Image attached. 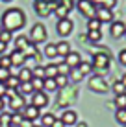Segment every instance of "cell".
Returning <instances> with one entry per match:
<instances>
[{
    "label": "cell",
    "instance_id": "obj_1",
    "mask_svg": "<svg viewBox=\"0 0 126 127\" xmlns=\"http://www.w3.org/2000/svg\"><path fill=\"white\" fill-rule=\"evenodd\" d=\"M26 24V15L22 9L19 7H9L2 13V28L7 30V32H17Z\"/></svg>",
    "mask_w": 126,
    "mask_h": 127
},
{
    "label": "cell",
    "instance_id": "obj_2",
    "mask_svg": "<svg viewBox=\"0 0 126 127\" xmlns=\"http://www.w3.org/2000/svg\"><path fill=\"white\" fill-rule=\"evenodd\" d=\"M110 64H111V59H110V54L108 52H97V54L93 55V70H97V72H108L110 70Z\"/></svg>",
    "mask_w": 126,
    "mask_h": 127
},
{
    "label": "cell",
    "instance_id": "obj_3",
    "mask_svg": "<svg viewBox=\"0 0 126 127\" xmlns=\"http://www.w3.org/2000/svg\"><path fill=\"white\" fill-rule=\"evenodd\" d=\"M28 39H30V42H33V44L45 42L46 39H48V32H46L45 24H41V22L33 24L32 30H30V33H28Z\"/></svg>",
    "mask_w": 126,
    "mask_h": 127
},
{
    "label": "cell",
    "instance_id": "obj_4",
    "mask_svg": "<svg viewBox=\"0 0 126 127\" xmlns=\"http://www.w3.org/2000/svg\"><path fill=\"white\" fill-rule=\"evenodd\" d=\"M76 96H78V87L76 85H67L65 89H61L58 105H59V107H67V105H71L76 99Z\"/></svg>",
    "mask_w": 126,
    "mask_h": 127
},
{
    "label": "cell",
    "instance_id": "obj_5",
    "mask_svg": "<svg viewBox=\"0 0 126 127\" xmlns=\"http://www.w3.org/2000/svg\"><path fill=\"white\" fill-rule=\"evenodd\" d=\"M76 7L85 19H93L95 17V11H97V4L89 2V0H78L76 2Z\"/></svg>",
    "mask_w": 126,
    "mask_h": 127
},
{
    "label": "cell",
    "instance_id": "obj_6",
    "mask_svg": "<svg viewBox=\"0 0 126 127\" xmlns=\"http://www.w3.org/2000/svg\"><path fill=\"white\" fill-rule=\"evenodd\" d=\"M72 30H74V22H72L71 19H59L58 24H56V32H58L59 37H67V35H71Z\"/></svg>",
    "mask_w": 126,
    "mask_h": 127
},
{
    "label": "cell",
    "instance_id": "obj_7",
    "mask_svg": "<svg viewBox=\"0 0 126 127\" xmlns=\"http://www.w3.org/2000/svg\"><path fill=\"white\" fill-rule=\"evenodd\" d=\"M9 109L13 112H20L22 109L26 107V99H24V96H20L19 92L17 94H13V96H9Z\"/></svg>",
    "mask_w": 126,
    "mask_h": 127
},
{
    "label": "cell",
    "instance_id": "obj_8",
    "mask_svg": "<svg viewBox=\"0 0 126 127\" xmlns=\"http://www.w3.org/2000/svg\"><path fill=\"white\" fill-rule=\"evenodd\" d=\"M48 96H46L45 90H39V92H33L32 94V105L33 107H37V109H43V107H46L48 105Z\"/></svg>",
    "mask_w": 126,
    "mask_h": 127
},
{
    "label": "cell",
    "instance_id": "obj_9",
    "mask_svg": "<svg viewBox=\"0 0 126 127\" xmlns=\"http://www.w3.org/2000/svg\"><path fill=\"white\" fill-rule=\"evenodd\" d=\"M95 17L100 20V24H104V22H113V9H106V7L97 6Z\"/></svg>",
    "mask_w": 126,
    "mask_h": 127
},
{
    "label": "cell",
    "instance_id": "obj_10",
    "mask_svg": "<svg viewBox=\"0 0 126 127\" xmlns=\"http://www.w3.org/2000/svg\"><path fill=\"white\" fill-rule=\"evenodd\" d=\"M63 63L67 64L69 68H78V64L82 63V55L78 54V52H72V50H71V52L63 57Z\"/></svg>",
    "mask_w": 126,
    "mask_h": 127
},
{
    "label": "cell",
    "instance_id": "obj_11",
    "mask_svg": "<svg viewBox=\"0 0 126 127\" xmlns=\"http://www.w3.org/2000/svg\"><path fill=\"white\" fill-rule=\"evenodd\" d=\"M89 89L91 90H95V92H106L108 90V85H106V81H104V77L102 76H95L93 79H91V83H89Z\"/></svg>",
    "mask_w": 126,
    "mask_h": 127
},
{
    "label": "cell",
    "instance_id": "obj_12",
    "mask_svg": "<svg viewBox=\"0 0 126 127\" xmlns=\"http://www.w3.org/2000/svg\"><path fill=\"white\" fill-rule=\"evenodd\" d=\"M124 32H126V24L123 22V20H115V22H111L110 33H111V37H113V39H123Z\"/></svg>",
    "mask_w": 126,
    "mask_h": 127
},
{
    "label": "cell",
    "instance_id": "obj_13",
    "mask_svg": "<svg viewBox=\"0 0 126 127\" xmlns=\"http://www.w3.org/2000/svg\"><path fill=\"white\" fill-rule=\"evenodd\" d=\"M59 120H61L67 127H69V125H76L78 114H76V111H72V109H67V111L61 112V118H59Z\"/></svg>",
    "mask_w": 126,
    "mask_h": 127
},
{
    "label": "cell",
    "instance_id": "obj_14",
    "mask_svg": "<svg viewBox=\"0 0 126 127\" xmlns=\"http://www.w3.org/2000/svg\"><path fill=\"white\" fill-rule=\"evenodd\" d=\"M33 7H35V13H37L39 17H48L50 13H52L46 0H33Z\"/></svg>",
    "mask_w": 126,
    "mask_h": 127
},
{
    "label": "cell",
    "instance_id": "obj_15",
    "mask_svg": "<svg viewBox=\"0 0 126 127\" xmlns=\"http://www.w3.org/2000/svg\"><path fill=\"white\" fill-rule=\"evenodd\" d=\"M20 114H22L26 120H32V122H35L37 118H41V114H39V109H37V107H33L32 103L26 105L22 111H20Z\"/></svg>",
    "mask_w": 126,
    "mask_h": 127
},
{
    "label": "cell",
    "instance_id": "obj_16",
    "mask_svg": "<svg viewBox=\"0 0 126 127\" xmlns=\"http://www.w3.org/2000/svg\"><path fill=\"white\" fill-rule=\"evenodd\" d=\"M9 59H11V66L22 68L24 66V61H26V55L20 50H13V54H9Z\"/></svg>",
    "mask_w": 126,
    "mask_h": 127
},
{
    "label": "cell",
    "instance_id": "obj_17",
    "mask_svg": "<svg viewBox=\"0 0 126 127\" xmlns=\"http://www.w3.org/2000/svg\"><path fill=\"white\" fill-rule=\"evenodd\" d=\"M30 44V39H28V35H19V37L15 39V50H20V52H24V48Z\"/></svg>",
    "mask_w": 126,
    "mask_h": 127
},
{
    "label": "cell",
    "instance_id": "obj_18",
    "mask_svg": "<svg viewBox=\"0 0 126 127\" xmlns=\"http://www.w3.org/2000/svg\"><path fill=\"white\" fill-rule=\"evenodd\" d=\"M17 77H19V81L20 83H28V81H32V70H30V68H20L19 70V74H17Z\"/></svg>",
    "mask_w": 126,
    "mask_h": 127
},
{
    "label": "cell",
    "instance_id": "obj_19",
    "mask_svg": "<svg viewBox=\"0 0 126 127\" xmlns=\"http://www.w3.org/2000/svg\"><path fill=\"white\" fill-rule=\"evenodd\" d=\"M56 52H58V55H61V57H65V55L71 52V44H69L67 41H59L58 44H56Z\"/></svg>",
    "mask_w": 126,
    "mask_h": 127
},
{
    "label": "cell",
    "instance_id": "obj_20",
    "mask_svg": "<svg viewBox=\"0 0 126 127\" xmlns=\"http://www.w3.org/2000/svg\"><path fill=\"white\" fill-rule=\"evenodd\" d=\"M69 13H71V11H69L63 4H58V6H56V9H54V15L58 17V20H59V19H69Z\"/></svg>",
    "mask_w": 126,
    "mask_h": 127
},
{
    "label": "cell",
    "instance_id": "obj_21",
    "mask_svg": "<svg viewBox=\"0 0 126 127\" xmlns=\"http://www.w3.org/2000/svg\"><path fill=\"white\" fill-rule=\"evenodd\" d=\"M45 92H54L58 90V85H56V79L54 77H45V87H43Z\"/></svg>",
    "mask_w": 126,
    "mask_h": 127
},
{
    "label": "cell",
    "instance_id": "obj_22",
    "mask_svg": "<svg viewBox=\"0 0 126 127\" xmlns=\"http://www.w3.org/2000/svg\"><path fill=\"white\" fill-rule=\"evenodd\" d=\"M54 122H56V116L52 112H46V114L41 116V127H52Z\"/></svg>",
    "mask_w": 126,
    "mask_h": 127
},
{
    "label": "cell",
    "instance_id": "obj_23",
    "mask_svg": "<svg viewBox=\"0 0 126 127\" xmlns=\"http://www.w3.org/2000/svg\"><path fill=\"white\" fill-rule=\"evenodd\" d=\"M17 92H19L20 96H26V94H33V87H32V83H20L19 85V89H17Z\"/></svg>",
    "mask_w": 126,
    "mask_h": 127
},
{
    "label": "cell",
    "instance_id": "obj_24",
    "mask_svg": "<svg viewBox=\"0 0 126 127\" xmlns=\"http://www.w3.org/2000/svg\"><path fill=\"white\" fill-rule=\"evenodd\" d=\"M87 30L89 32H100V20H98L97 17L87 19Z\"/></svg>",
    "mask_w": 126,
    "mask_h": 127
},
{
    "label": "cell",
    "instance_id": "obj_25",
    "mask_svg": "<svg viewBox=\"0 0 126 127\" xmlns=\"http://www.w3.org/2000/svg\"><path fill=\"white\" fill-rule=\"evenodd\" d=\"M4 83H6V87H7L9 90H13V89H19V85H20V81H19V77H17V76H9L6 81H4Z\"/></svg>",
    "mask_w": 126,
    "mask_h": 127
},
{
    "label": "cell",
    "instance_id": "obj_26",
    "mask_svg": "<svg viewBox=\"0 0 126 127\" xmlns=\"http://www.w3.org/2000/svg\"><path fill=\"white\" fill-rule=\"evenodd\" d=\"M0 127H11V112H4L0 114Z\"/></svg>",
    "mask_w": 126,
    "mask_h": 127
},
{
    "label": "cell",
    "instance_id": "obj_27",
    "mask_svg": "<svg viewBox=\"0 0 126 127\" xmlns=\"http://www.w3.org/2000/svg\"><path fill=\"white\" fill-rule=\"evenodd\" d=\"M45 55H46V57H50V59L58 57V52H56V44H50V42H46V46H45Z\"/></svg>",
    "mask_w": 126,
    "mask_h": 127
},
{
    "label": "cell",
    "instance_id": "obj_28",
    "mask_svg": "<svg viewBox=\"0 0 126 127\" xmlns=\"http://www.w3.org/2000/svg\"><path fill=\"white\" fill-rule=\"evenodd\" d=\"M32 87H33V92H39V90H43V87H45V79H41V77H32Z\"/></svg>",
    "mask_w": 126,
    "mask_h": 127
},
{
    "label": "cell",
    "instance_id": "obj_29",
    "mask_svg": "<svg viewBox=\"0 0 126 127\" xmlns=\"http://www.w3.org/2000/svg\"><path fill=\"white\" fill-rule=\"evenodd\" d=\"M58 76V66L56 64H46L45 66V77H56Z\"/></svg>",
    "mask_w": 126,
    "mask_h": 127
},
{
    "label": "cell",
    "instance_id": "obj_30",
    "mask_svg": "<svg viewBox=\"0 0 126 127\" xmlns=\"http://www.w3.org/2000/svg\"><path fill=\"white\" fill-rule=\"evenodd\" d=\"M115 120L121 125H126V109H117L115 111Z\"/></svg>",
    "mask_w": 126,
    "mask_h": 127
},
{
    "label": "cell",
    "instance_id": "obj_31",
    "mask_svg": "<svg viewBox=\"0 0 126 127\" xmlns=\"http://www.w3.org/2000/svg\"><path fill=\"white\" fill-rule=\"evenodd\" d=\"M54 79H56V85H58V89H65V87L69 85V77H67V76H61V74H58Z\"/></svg>",
    "mask_w": 126,
    "mask_h": 127
},
{
    "label": "cell",
    "instance_id": "obj_32",
    "mask_svg": "<svg viewBox=\"0 0 126 127\" xmlns=\"http://www.w3.org/2000/svg\"><path fill=\"white\" fill-rule=\"evenodd\" d=\"M69 76H71V79L74 83H80L82 79H84V74L80 72L78 68H71V72H69Z\"/></svg>",
    "mask_w": 126,
    "mask_h": 127
},
{
    "label": "cell",
    "instance_id": "obj_33",
    "mask_svg": "<svg viewBox=\"0 0 126 127\" xmlns=\"http://www.w3.org/2000/svg\"><path fill=\"white\" fill-rule=\"evenodd\" d=\"M78 70H80L82 74H91V70H93V66H91V63H87V61H82L80 64H78Z\"/></svg>",
    "mask_w": 126,
    "mask_h": 127
},
{
    "label": "cell",
    "instance_id": "obj_34",
    "mask_svg": "<svg viewBox=\"0 0 126 127\" xmlns=\"http://www.w3.org/2000/svg\"><path fill=\"white\" fill-rule=\"evenodd\" d=\"M22 120H24V116L20 114V112H13L11 114V127H19Z\"/></svg>",
    "mask_w": 126,
    "mask_h": 127
},
{
    "label": "cell",
    "instance_id": "obj_35",
    "mask_svg": "<svg viewBox=\"0 0 126 127\" xmlns=\"http://www.w3.org/2000/svg\"><path fill=\"white\" fill-rule=\"evenodd\" d=\"M115 4H117V0H98V2H97V6L106 7V9H113V7H115Z\"/></svg>",
    "mask_w": 126,
    "mask_h": 127
},
{
    "label": "cell",
    "instance_id": "obj_36",
    "mask_svg": "<svg viewBox=\"0 0 126 127\" xmlns=\"http://www.w3.org/2000/svg\"><path fill=\"white\" fill-rule=\"evenodd\" d=\"M37 63H39V59H37V57H26V61H24V68L33 70V68L37 66Z\"/></svg>",
    "mask_w": 126,
    "mask_h": 127
},
{
    "label": "cell",
    "instance_id": "obj_37",
    "mask_svg": "<svg viewBox=\"0 0 126 127\" xmlns=\"http://www.w3.org/2000/svg\"><path fill=\"white\" fill-rule=\"evenodd\" d=\"M0 68H7L9 70L11 68V59H9V55H0Z\"/></svg>",
    "mask_w": 126,
    "mask_h": 127
},
{
    "label": "cell",
    "instance_id": "obj_38",
    "mask_svg": "<svg viewBox=\"0 0 126 127\" xmlns=\"http://www.w3.org/2000/svg\"><path fill=\"white\" fill-rule=\"evenodd\" d=\"M115 105L117 109H126V94H119L115 98Z\"/></svg>",
    "mask_w": 126,
    "mask_h": 127
},
{
    "label": "cell",
    "instance_id": "obj_39",
    "mask_svg": "<svg viewBox=\"0 0 126 127\" xmlns=\"http://www.w3.org/2000/svg\"><path fill=\"white\" fill-rule=\"evenodd\" d=\"M0 41H2V42H6V44H7L9 41H13V33L2 28V33H0Z\"/></svg>",
    "mask_w": 126,
    "mask_h": 127
},
{
    "label": "cell",
    "instance_id": "obj_40",
    "mask_svg": "<svg viewBox=\"0 0 126 127\" xmlns=\"http://www.w3.org/2000/svg\"><path fill=\"white\" fill-rule=\"evenodd\" d=\"M32 76H33V77H41V79H45V66H39V64H37V66L32 70Z\"/></svg>",
    "mask_w": 126,
    "mask_h": 127
},
{
    "label": "cell",
    "instance_id": "obj_41",
    "mask_svg": "<svg viewBox=\"0 0 126 127\" xmlns=\"http://www.w3.org/2000/svg\"><path fill=\"white\" fill-rule=\"evenodd\" d=\"M56 66H58V74H61V76H69V72H71V68H69L63 61H61V63H58Z\"/></svg>",
    "mask_w": 126,
    "mask_h": 127
},
{
    "label": "cell",
    "instance_id": "obj_42",
    "mask_svg": "<svg viewBox=\"0 0 126 127\" xmlns=\"http://www.w3.org/2000/svg\"><path fill=\"white\" fill-rule=\"evenodd\" d=\"M87 39H89L91 42H100L102 33H100V32H89V33H87Z\"/></svg>",
    "mask_w": 126,
    "mask_h": 127
},
{
    "label": "cell",
    "instance_id": "obj_43",
    "mask_svg": "<svg viewBox=\"0 0 126 127\" xmlns=\"http://www.w3.org/2000/svg\"><path fill=\"white\" fill-rule=\"evenodd\" d=\"M113 90H115V94H117V96H119V94H126V87H124L121 81L113 85Z\"/></svg>",
    "mask_w": 126,
    "mask_h": 127
},
{
    "label": "cell",
    "instance_id": "obj_44",
    "mask_svg": "<svg viewBox=\"0 0 126 127\" xmlns=\"http://www.w3.org/2000/svg\"><path fill=\"white\" fill-rule=\"evenodd\" d=\"M59 4H63V6H65V7H67V9H69V11H71V9H72V7H74V6H76V0H59Z\"/></svg>",
    "mask_w": 126,
    "mask_h": 127
},
{
    "label": "cell",
    "instance_id": "obj_45",
    "mask_svg": "<svg viewBox=\"0 0 126 127\" xmlns=\"http://www.w3.org/2000/svg\"><path fill=\"white\" fill-rule=\"evenodd\" d=\"M9 76H11V74H9V70H7V68H0V81H2V83L6 81Z\"/></svg>",
    "mask_w": 126,
    "mask_h": 127
},
{
    "label": "cell",
    "instance_id": "obj_46",
    "mask_svg": "<svg viewBox=\"0 0 126 127\" xmlns=\"http://www.w3.org/2000/svg\"><path fill=\"white\" fill-rule=\"evenodd\" d=\"M119 63H121V64H124V66H126V48H124V50H121V52H119Z\"/></svg>",
    "mask_w": 126,
    "mask_h": 127
},
{
    "label": "cell",
    "instance_id": "obj_47",
    "mask_svg": "<svg viewBox=\"0 0 126 127\" xmlns=\"http://www.w3.org/2000/svg\"><path fill=\"white\" fill-rule=\"evenodd\" d=\"M6 96H7V87H6V83L0 81V98H6Z\"/></svg>",
    "mask_w": 126,
    "mask_h": 127
},
{
    "label": "cell",
    "instance_id": "obj_48",
    "mask_svg": "<svg viewBox=\"0 0 126 127\" xmlns=\"http://www.w3.org/2000/svg\"><path fill=\"white\" fill-rule=\"evenodd\" d=\"M19 127H33V122H32V120H26V118H24V120L20 122Z\"/></svg>",
    "mask_w": 126,
    "mask_h": 127
},
{
    "label": "cell",
    "instance_id": "obj_49",
    "mask_svg": "<svg viewBox=\"0 0 126 127\" xmlns=\"http://www.w3.org/2000/svg\"><path fill=\"white\" fill-rule=\"evenodd\" d=\"M52 127H67V125H65V124H63L61 120H58V118H56V122H54V124H52Z\"/></svg>",
    "mask_w": 126,
    "mask_h": 127
},
{
    "label": "cell",
    "instance_id": "obj_50",
    "mask_svg": "<svg viewBox=\"0 0 126 127\" xmlns=\"http://www.w3.org/2000/svg\"><path fill=\"white\" fill-rule=\"evenodd\" d=\"M6 48H7V44L0 41V55H4V54H6Z\"/></svg>",
    "mask_w": 126,
    "mask_h": 127
},
{
    "label": "cell",
    "instance_id": "obj_51",
    "mask_svg": "<svg viewBox=\"0 0 126 127\" xmlns=\"http://www.w3.org/2000/svg\"><path fill=\"white\" fill-rule=\"evenodd\" d=\"M76 127H89V125L85 124V122H78V124H76Z\"/></svg>",
    "mask_w": 126,
    "mask_h": 127
},
{
    "label": "cell",
    "instance_id": "obj_52",
    "mask_svg": "<svg viewBox=\"0 0 126 127\" xmlns=\"http://www.w3.org/2000/svg\"><path fill=\"white\" fill-rule=\"evenodd\" d=\"M121 83H123V85L126 87V74H124V76H123V79H121Z\"/></svg>",
    "mask_w": 126,
    "mask_h": 127
},
{
    "label": "cell",
    "instance_id": "obj_53",
    "mask_svg": "<svg viewBox=\"0 0 126 127\" xmlns=\"http://www.w3.org/2000/svg\"><path fill=\"white\" fill-rule=\"evenodd\" d=\"M0 111H4V99L0 98Z\"/></svg>",
    "mask_w": 126,
    "mask_h": 127
},
{
    "label": "cell",
    "instance_id": "obj_54",
    "mask_svg": "<svg viewBox=\"0 0 126 127\" xmlns=\"http://www.w3.org/2000/svg\"><path fill=\"white\" fill-rule=\"evenodd\" d=\"M46 2H56V4H59V0H46Z\"/></svg>",
    "mask_w": 126,
    "mask_h": 127
},
{
    "label": "cell",
    "instance_id": "obj_55",
    "mask_svg": "<svg viewBox=\"0 0 126 127\" xmlns=\"http://www.w3.org/2000/svg\"><path fill=\"white\" fill-rule=\"evenodd\" d=\"M89 2H93V4H97V2H98V0H89Z\"/></svg>",
    "mask_w": 126,
    "mask_h": 127
},
{
    "label": "cell",
    "instance_id": "obj_56",
    "mask_svg": "<svg viewBox=\"0 0 126 127\" xmlns=\"http://www.w3.org/2000/svg\"><path fill=\"white\" fill-rule=\"evenodd\" d=\"M123 39H126V32H124V35H123Z\"/></svg>",
    "mask_w": 126,
    "mask_h": 127
},
{
    "label": "cell",
    "instance_id": "obj_57",
    "mask_svg": "<svg viewBox=\"0 0 126 127\" xmlns=\"http://www.w3.org/2000/svg\"><path fill=\"white\" fill-rule=\"evenodd\" d=\"M0 33H2V24H0Z\"/></svg>",
    "mask_w": 126,
    "mask_h": 127
},
{
    "label": "cell",
    "instance_id": "obj_58",
    "mask_svg": "<svg viewBox=\"0 0 126 127\" xmlns=\"http://www.w3.org/2000/svg\"><path fill=\"white\" fill-rule=\"evenodd\" d=\"M2 2H11V0H2Z\"/></svg>",
    "mask_w": 126,
    "mask_h": 127
},
{
    "label": "cell",
    "instance_id": "obj_59",
    "mask_svg": "<svg viewBox=\"0 0 126 127\" xmlns=\"http://www.w3.org/2000/svg\"><path fill=\"white\" fill-rule=\"evenodd\" d=\"M33 127H41V125H33Z\"/></svg>",
    "mask_w": 126,
    "mask_h": 127
}]
</instances>
